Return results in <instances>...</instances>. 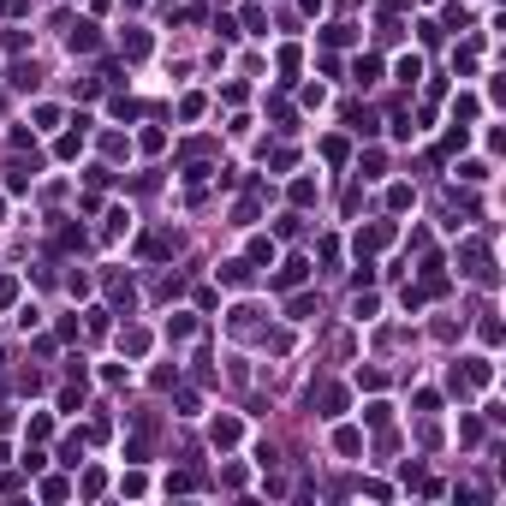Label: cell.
I'll return each instance as SVG.
<instances>
[{"label":"cell","instance_id":"obj_2","mask_svg":"<svg viewBox=\"0 0 506 506\" xmlns=\"http://www.w3.org/2000/svg\"><path fill=\"white\" fill-rule=\"evenodd\" d=\"M345 411V387H322V417H340Z\"/></svg>","mask_w":506,"mask_h":506},{"label":"cell","instance_id":"obj_1","mask_svg":"<svg viewBox=\"0 0 506 506\" xmlns=\"http://www.w3.org/2000/svg\"><path fill=\"white\" fill-rule=\"evenodd\" d=\"M387 238H393V226H363V233H357V251H375Z\"/></svg>","mask_w":506,"mask_h":506},{"label":"cell","instance_id":"obj_5","mask_svg":"<svg viewBox=\"0 0 506 506\" xmlns=\"http://www.w3.org/2000/svg\"><path fill=\"white\" fill-rule=\"evenodd\" d=\"M238 441V423L233 417H221V423H215V446H233Z\"/></svg>","mask_w":506,"mask_h":506},{"label":"cell","instance_id":"obj_4","mask_svg":"<svg viewBox=\"0 0 506 506\" xmlns=\"http://www.w3.org/2000/svg\"><path fill=\"white\" fill-rule=\"evenodd\" d=\"M89 48H96V30L78 24V30H72V54H89Z\"/></svg>","mask_w":506,"mask_h":506},{"label":"cell","instance_id":"obj_3","mask_svg":"<svg viewBox=\"0 0 506 506\" xmlns=\"http://www.w3.org/2000/svg\"><path fill=\"white\" fill-rule=\"evenodd\" d=\"M221 280H226V286H244V280H251V262H226Z\"/></svg>","mask_w":506,"mask_h":506}]
</instances>
